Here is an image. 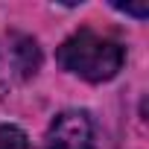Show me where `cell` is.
Wrapping results in <instances>:
<instances>
[{
    "instance_id": "1",
    "label": "cell",
    "mask_w": 149,
    "mask_h": 149,
    "mask_svg": "<svg viewBox=\"0 0 149 149\" xmlns=\"http://www.w3.org/2000/svg\"><path fill=\"white\" fill-rule=\"evenodd\" d=\"M58 64L76 76L88 79V82H108L117 76V70L123 67V47L105 35H97L94 29H79L76 35H70L58 53H56Z\"/></svg>"
},
{
    "instance_id": "2",
    "label": "cell",
    "mask_w": 149,
    "mask_h": 149,
    "mask_svg": "<svg viewBox=\"0 0 149 149\" xmlns=\"http://www.w3.org/2000/svg\"><path fill=\"white\" fill-rule=\"evenodd\" d=\"M41 67L38 44L24 32H9L0 44V79L6 85L32 79Z\"/></svg>"
},
{
    "instance_id": "3",
    "label": "cell",
    "mask_w": 149,
    "mask_h": 149,
    "mask_svg": "<svg viewBox=\"0 0 149 149\" xmlns=\"http://www.w3.org/2000/svg\"><path fill=\"white\" fill-rule=\"evenodd\" d=\"M47 149H94V129L85 111H61L47 132Z\"/></svg>"
},
{
    "instance_id": "4",
    "label": "cell",
    "mask_w": 149,
    "mask_h": 149,
    "mask_svg": "<svg viewBox=\"0 0 149 149\" xmlns=\"http://www.w3.org/2000/svg\"><path fill=\"white\" fill-rule=\"evenodd\" d=\"M0 149H29L26 132L12 126V123H3L0 126Z\"/></svg>"
},
{
    "instance_id": "5",
    "label": "cell",
    "mask_w": 149,
    "mask_h": 149,
    "mask_svg": "<svg viewBox=\"0 0 149 149\" xmlns=\"http://www.w3.org/2000/svg\"><path fill=\"white\" fill-rule=\"evenodd\" d=\"M114 9H120V12H126V15H134V18H146L149 15V3L146 0H140V3H114Z\"/></svg>"
}]
</instances>
